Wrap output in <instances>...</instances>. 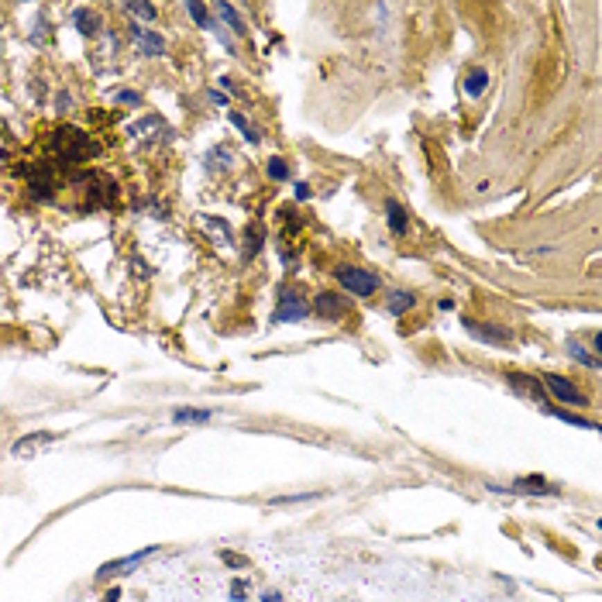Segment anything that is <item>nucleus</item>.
Instances as JSON below:
<instances>
[{
    "label": "nucleus",
    "instance_id": "1",
    "mask_svg": "<svg viewBox=\"0 0 602 602\" xmlns=\"http://www.w3.org/2000/svg\"><path fill=\"white\" fill-rule=\"evenodd\" d=\"M48 152L55 159V166L62 169H80L83 162L97 159L100 155V145L83 131V127H73V124H62L48 134Z\"/></svg>",
    "mask_w": 602,
    "mask_h": 602
},
{
    "label": "nucleus",
    "instance_id": "2",
    "mask_svg": "<svg viewBox=\"0 0 602 602\" xmlns=\"http://www.w3.org/2000/svg\"><path fill=\"white\" fill-rule=\"evenodd\" d=\"M66 190L76 197V210H103V206H110V203L117 200V183L107 176V172H100V169H87V172H73L69 176V183H66Z\"/></svg>",
    "mask_w": 602,
    "mask_h": 602
},
{
    "label": "nucleus",
    "instance_id": "3",
    "mask_svg": "<svg viewBox=\"0 0 602 602\" xmlns=\"http://www.w3.org/2000/svg\"><path fill=\"white\" fill-rule=\"evenodd\" d=\"M24 179H28V197L35 203H52L59 193V169L52 159H38V162H28L24 169Z\"/></svg>",
    "mask_w": 602,
    "mask_h": 602
},
{
    "label": "nucleus",
    "instance_id": "4",
    "mask_svg": "<svg viewBox=\"0 0 602 602\" xmlns=\"http://www.w3.org/2000/svg\"><path fill=\"white\" fill-rule=\"evenodd\" d=\"M337 283L351 293V296H358V300H365V296H372V293H379V276L375 272H369V269H355V265H337Z\"/></svg>",
    "mask_w": 602,
    "mask_h": 602
},
{
    "label": "nucleus",
    "instance_id": "5",
    "mask_svg": "<svg viewBox=\"0 0 602 602\" xmlns=\"http://www.w3.org/2000/svg\"><path fill=\"white\" fill-rule=\"evenodd\" d=\"M127 134H131L138 145H155V141H169V138H172V127L166 124V117L145 114V117H138L134 124H127Z\"/></svg>",
    "mask_w": 602,
    "mask_h": 602
},
{
    "label": "nucleus",
    "instance_id": "6",
    "mask_svg": "<svg viewBox=\"0 0 602 602\" xmlns=\"http://www.w3.org/2000/svg\"><path fill=\"white\" fill-rule=\"evenodd\" d=\"M306 310H310V306H306L300 290L283 286V290H279V303H276V313H272V324H293V320H303Z\"/></svg>",
    "mask_w": 602,
    "mask_h": 602
},
{
    "label": "nucleus",
    "instance_id": "7",
    "mask_svg": "<svg viewBox=\"0 0 602 602\" xmlns=\"http://www.w3.org/2000/svg\"><path fill=\"white\" fill-rule=\"evenodd\" d=\"M59 441V434H52V430H38V434H24L21 441H14V448H10V454L14 458H35V454H42L45 448H52Z\"/></svg>",
    "mask_w": 602,
    "mask_h": 602
},
{
    "label": "nucleus",
    "instance_id": "8",
    "mask_svg": "<svg viewBox=\"0 0 602 602\" xmlns=\"http://www.w3.org/2000/svg\"><path fill=\"white\" fill-rule=\"evenodd\" d=\"M547 393H554L561 402H572V406H585V393L572 382V379H565V375H544V382H540Z\"/></svg>",
    "mask_w": 602,
    "mask_h": 602
},
{
    "label": "nucleus",
    "instance_id": "9",
    "mask_svg": "<svg viewBox=\"0 0 602 602\" xmlns=\"http://www.w3.org/2000/svg\"><path fill=\"white\" fill-rule=\"evenodd\" d=\"M155 554H159V547H141V551H134V554H127V558L107 561V565H100V568H97V578L121 575V572H127V568H134V565H141V561H148V558H155Z\"/></svg>",
    "mask_w": 602,
    "mask_h": 602
},
{
    "label": "nucleus",
    "instance_id": "10",
    "mask_svg": "<svg viewBox=\"0 0 602 602\" xmlns=\"http://www.w3.org/2000/svg\"><path fill=\"white\" fill-rule=\"evenodd\" d=\"M127 31H131V38H134V45H138L141 55H148V59L166 55V38L159 31H148V28H138V24H131Z\"/></svg>",
    "mask_w": 602,
    "mask_h": 602
},
{
    "label": "nucleus",
    "instance_id": "11",
    "mask_svg": "<svg viewBox=\"0 0 602 602\" xmlns=\"http://www.w3.org/2000/svg\"><path fill=\"white\" fill-rule=\"evenodd\" d=\"M465 330L486 344H499V348H509L513 344V334L502 330V327H493V324H479V320H465Z\"/></svg>",
    "mask_w": 602,
    "mask_h": 602
},
{
    "label": "nucleus",
    "instance_id": "12",
    "mask_svg": "<svg viewBox=\"0 0 602 602\" xmlns=\"http://www.w3.org/2000/svg\"><path fill=\"white\" fill-rule=\"evenodd\" d=\"M73 24H76V31H80L83 38H97V35H103V17L94 10V7H76V10H73Z\"/></svg>",
    "mask_w": 602,
    "mask_h": 602
},
{
    "label": "nucleus",
    "instance_id": "13",
    "mask_svg": "<svg viewBox=\"0 0 602 602\" xmlns=\"http://www.w3.org/2000/svg\"><path fill=\"white\" fill-rule=\"evenodd\" d=\"M313 310H317V317H324V320H341V317L348 313V300L337 296V293H320V296L313 300Z\"/></svg>",
    "mask_w": 602,
    "mask_h": 602
},
{
    "label": "nucleus",
    "instance_id": "14",
    "mask_svg": "<svg viewBox=\"0 0 602 602\" xmlns=\"http://www.w3.org/2000/svg\"><path fill=\"white\" fill-rule=\"evenodd\" d=\"M509 386H513L516 393H526L530 400H537V402H540V409H544V413L551 409V402H544V400H540V389H544V386H540L537 379H530V375H509Z\"/></svg>",
    "mask_w": 602,
    "mask_h": 602
},
{
    "label": "nucleus",
    "instance_id": "15",
    "mask_svg": "<svg viewBox=\"0 0 602 602\" xmlns=\"http://www.w3.org/2000/svg\"><path fill=\"white\" fill-rule=\"evenodd\" d=\"M506 493H530V496H551V486H547V479H544V475H530V479H520V482H513V489H506Z\"/></svg>",
    "mask_w": 602,
    "mask_h": 602
},
{
    "label": "nucleus",
    "instance_id": "16",
    "mask_svg": "<svg viewBox=\"0 0 602 602\" xmlns=\"http://www.w3.org/2000/svg\"><path fill=\"white\" fill-rule=\"evenodd\" d=\"M200 220H203V227L213 234V241H220V245H234V234H231L227 220H220V217H213V213H203Z\"/></svg>",
    "mask_w": 602,
    "mask_h": 602
},
{
    "label": "nucleus",
    "instance_id": "17",
    "mask_svg": "<svg viewBox=\"0 0 602 602\" xmlns=\"http://www.w3.org/2000/svg\"><path fill=\"white\" fill-rule=\"evenodd\" d=\"M262 245H265V227L255 220V224L245 231V248H241V251H245V258H255V255L262 251Z\"/></svg>",
    "mask_w": 602,
    "mask_h": 602
},
{
    "label": "nucleus",
    "instance_id": "18",
    "mask_svg": "<svg viewBox=\"0 0 602 602\" xmlns=\"http://www.w3.org/2000/svg\"><path fill=\"white\" fill-rule=\"evenodd\" d=\"M413 303H416V296L413 293H406V290H396L389 300H386V313L389 317H402L406 310H413Z\"/></svg>",
    "mask_w": 602,
    "mask_h": 602
},
{
    "label": "nucleus",
    "instance_id": "19",
    "mask_svg": "<svg viewBox=\"0 0 602 602\" xmlns=\"http://www.w3.org/2000/svg\"><path fill=\"white\" fill-rule=\"evenodd\" d=\"M486 87H489V73H486V69H472V73L465 76V94H468V97H482Z\"/></svg>",
    "mask_w": 602,
    "mask_h": 602
},
{
    "label": "nucleus",
    "instance_id": "20",
    "mask_svg": "<svg viewBox=\"0 0 602 602\" xmlns=\"http://www.w3.org/2000/svg\"><path fill=\"white\" fill-rule=\"evenodd\" d=\"M386 213H389V227H393V234H406V227H409V220H406V210H402L396 200H386Z\"/></svg>",
    "mask_w": 602,
    "mask_h": 602
},
{
    "label": "nucleus",
    "instance_id": "21",
    "mask_svg": "<svg viewBox=\"0 0 602 602\" xmlns=\"http://www.w3.org/2000/svg\"><path fill=\"white\" fill-rule=\"evenodd\" d=\"M213 416V409H176L172 413V423H203V420H210Z\"/></svg>",
    "mask_w": 602,
    "mask_h": 602
},
{
    "label": "nucleus",
    "instance_id": "22",
    "mask_svg": "<svg viewBox=\"0 0 602 602\" xmlns=\"http://www.w3.org/2000/svg\"><path fill=\"white\" fill-rule=\"evenodd\" d=\"M551 416H558V420H565V423H572V427H582V430H599L592 420H585V416H575V413H565V409H558V406H551L547 409Z\"/></svg>",
    "mask_w": 602,
    "mask_h": 602
},
{
    "label": "nucleus",
    "instance_id": "23",
    "mask_svg": "<svg viewBox=\"0 0 602 602\" xmlns=\"http://www.w3.org/2000/svg\"><path fill=\"white\" fill-rule=\"evenodd\" d=\"M568 355H572L575 362H582V365H589V369H599V365H602L599 358H592V355H589V351H585V348H582V344H578L575 337L568 341Z\"/></svg>",
    "mask_w": 602,
    "mask_h": 602
},
{
    "label": "nucleus",
    "instance_id": "24",
    "mask_svg": "<svg viewBox=\"0 0 602 602\" xmlns=\"http://www.w3.org/2000/svg\"><path fill=\"white\" fill-rule=\"evenodd\" d=\"M231 124H234V127H238V131H241V134L251 141V145H258V138H262V134H258V131H255V127H251V124H248V121L238 114V110H231Z\"/></svg>",
    "mask_w": 602,
    "mask_h": 602
},
{
    "label": "nucleus",
    "instance_id": "25",
    "mask_svg": "<svg viewBox=\"0 0 602 602\" xmlns=\"http://www.w3.org/2000/svg\"><path fill=\"white\" fill-rule=\"evenodd\" d=\"M265 172H269V179H276V183H283V179H290V166H286L283 159H269V166H265Z\"/></svg>",
    "mask_w": 602,
    "mask_h": 602
},
{
    "label": "nucleus",
    "instance_id": "26",
    "mask_svg": "<svg viewBox=\"0 0 602 602\" xmlns=\"http://www.w3.org/2000/svg\"><path fill=\"white\" fill-rule=\"evenodd\" d=\"M124 10L127 14H138V17H145V21H155V3H124Z\"/></svg>",
    "mask_w": 602,
    "mask_h": 602
},
{
    "label": "nucleus",
    "instance_id": "27",
    "mask_svg": "<svg viewBox=\"0 0 602 602\" xmlns=\"http://www.w3.org/2000/svg\"><path fill=\"white\" fill-rule=\"evenodd\" d=\"M186 10H190V14L197 17V24H200V28H213V21H210V10H206L203 3H193V0H190V3H186Z\"/></svg>",
    "mask_w": 602,
    "mask_h": 602
},
{
    "label": "nucleus",
    "instance_id": "28",
    "mask_svg": "<svg viewBox=\"0 0 602 602\" xmlns=\"http://www.w3.org/2000/svg\"><path fill=\"white\" fill-rule=\"evenodd\" d=\"M217 14H224V17L231 21V28H234L238 35H245V24H241V17H238V10H234L231 3H220V7H217Z\"/></svg>",
    "mask_w": 602,
    "mask_h": 602
},
{
    "label": "nucleus",
    "instance_id": "29",
    "mask_svg": "<svg viewBox=\"0 0 602 602\" xmlns=\"http://www.w3.org/2000/svg\"><path fill=\"white\" fill-rule=\"evenodd\" d=\"M220 561L227 568H248V558L245 554H234V551H220Z\"/></svg>",
    "mask_w": 602,
    "mask_h": 602
},
{
    "label": "nucleus",
    "instance_id": "30",
    "mask_svg": "<svg viewBox=\"0 0 602 602\" xmlns=\"http://www.w3.org/2000/svg\"><path fill=\"white\" fill-rule=\"evenodd\" d=\"M245 596H248V582H245V578H234V582H231V599L245 602Z\"/></svg>",
    "mask_w": 602,
    "mask_h": 602
},
{
    "label": "nucleus",
    "instance_id": "31",
    "mask_svg": "<svg viewBox=\"0 0 602 602\" xmlns=\"http://www.w3.org/2000/svg\"><path fill=\"white\" fill-rule=\"evenodd\" d=\"M114 100H117V103H134V107H141V97H138L134 90H117V94H114Z\"/></svg>",
    "mask_w": 602,
    "mask_h": 602
},
{
    "label": "nucleus",
    "instance_id": "32",
    "mask_svg": "<svg viewBox=\"0 0 602 602\" xmlns=\"http://www.w3.org/2000/svg\"><path fill=\"white\" fill-rule=\"evenodd\" d=\"M7 155H10V138H7V131L0 127V162H7Z\"/></svg>",
    "mask_w": 602,
    "mask_h": 602
},
{
    "label": "nucleus",
    "instance_id": "33",
    "mask_svg": "<svg viewBox=\"0 0 602 602\" xmlns=\"http://www.w3.org/2000/svg\"><path fill=\"white\" fill-rule=\"evenodd\" d=\"M293 193H296V200H310V186H306V183H296V186H293Z\"/></svg>",
    "mask_w": 602,
    "mask_h": 602
},
{
    "label": "nucleus",
    "instance_id": "34",
    "mask_svg": "<svg viewBox=\"0 0 602 602\" xmlns=\"http://www.w3.org/2000/svg\"><path fill=\"white\" fill-rule=\"evenodd\" d=\"M599 355H602V334L596 330V334H592V358H599Z\"/></svg>",
    "mask_w": 602,
    "mask_h": 602
},
{
    "label": "nucleus",
    "instance_id": "35",
    "mask_svg": "<svg viewBox=\"0 0 602 602\" xmlns=\"http://www.w3.org/2000/svg\"><path fill=\"white\" fill-rule=\"evenodd\" d=\"M206 97H210V103H220V107H227V97H224V94H217V90H210Z\"/></svg>",
    "mask_w": 602,
    "mask_h": 602
},
{
    "label": "nucleus",
    "instance_id": "36",
    "mask_svg": "<svg viewBox=\"0 0 602 602\" xmlns=\"http://www.w3.org/2000/svg\"><path fill=\"white\" fill-rule=\"evenodd\" d=\"M69 103H73L69 94H59V107H55V110H69Z\"/></svg>",
    "mask_w": 602,
    "mask_h": 602
},
{
    "label": "nucleus",
    "instance_id": "37",
    "mask_svg": "<svg viewBox=\"0 0 602 602\" xmlns=\"http://www.w3.org/2000/svg\"><path fill=\"white\" fill-rule=\"evenodd\" d=\"M117 599H121V589H110V592L103 596V602H117Z\"/></svg>",
    "mask_w": 602,
    "mask_h": 602
},
{
    "label": "nucleus",
    "instance_id": "38",
    "mask_svg": "<svg viewBox=\"0 0 602 602\" xmlns=\"http://www.w3.org/2000/svg\"><path fill=\"white\" fill-rule=\"evenodd\" d=\"M262 602H283V596H279V592H265V596H262Z\"/></svg>",
    "mask_w": 602,
    "mask_h": 602
}]
</instances>
